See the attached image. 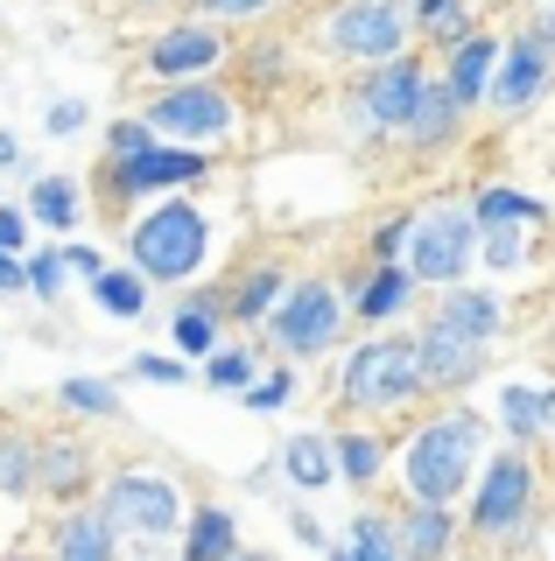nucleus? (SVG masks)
Returning <instances> with one entry per match:
<instances>
[{"label": "nucleus", "instance_id": "obj_6", "mask_svg": "<svg viewBox=\"0 0 555 561\" xmlns=\"http://www.w3.org/2000/svg\"><path fill=\"white\" fill-rule=\"evenodd\" d=\"M408 35H415V0H338L324 14V49L338 64H359V70L401 57Z\"/></svg>", "mask_w": 555, "mask_h": 561}, {"label": "nucleus", "instance_id": "obj_10", "mask_svg": "<svg viewBox=\"0 0 555 561\" xmlns=\"http://www.w3.org/2000/svg\"><path fill=\"white\" fill-rule=\"evenodd\" d=\"M212 175L197 148H183V140H155L141 162H106V210H127L141 190H190Z\"/></svg>", "mask_w": 555, "mask_h": 561}, {"label": "nucleus", "instance_id": "obj_25", "mask_svg": "<svg viewBox=\"0 0 555 561\" xmlns=\"http://www.w3.org/2000/svg\"><path fill=\"white\" fill-rule=\"evenodd\" d=\"M233 554H239V519H233V505H190V526H183L177 561H233Z\"/></svg>", "mask_w": 555, "mask_h": 561}, {"label": "nucleus", "instance_id": "obj_26", "mask_svg": "<svg viewBox=\"0 0 555 561\" xmlns=\"http://www.w3.org/2000/svg\"><path fill=\"white\" fill-rule=\"evenodd\" d=\"M36 456H43V435L0 421V499H36Z\"/></svg>", "mask_w": 555, "mask_h": 561}, {"label": "nucleus", "instance_id": "obj_19", "mask_svg": "<svg viewBox=\"0 0 555 561\" xmlns=\"http://www.w3.org/2000/svg\"><path fill=\"white\" fill-rule=\"evenodd\" d=\"M288 274L282 260H253V267H239L233 280H225V316H233V323H268L274 316V302H282L288 295Z\"/></svg>", "mask_w": 555, "mask_h": 561}, {"label": "nucleus", "instance_id": "obj_8", "mask_svg": "<svg viewBox=\"0 0 555 561\" xmlns=\"http://www.w3.org/2000/svg\"><path fill=\"white\" fill-rule=\"evenodd\" d=\"M141 119L162 140H183V148H197V140H233L239 127V99L225 92V84L212 78H197V84H162L148 105H141Z\"/></svg>", "mask_w": 555, "mask_h": 561}, {"label": "nucleus", "instance_id": "obj_31", "mask_svg": "<svg viewBox=\"0 0 555 561\" xmlns=\"http://www.w3.org/2000/svg\"><path fill=\"white\" fill-rule=\"evenodd\" d=\"M92 302L106 309V316H120V323H134V316L148 309V274L141 267H106L92 280Z\"/></svg>", "mask_w": 555, "mask_h": 561}, {"label": "nucleus", "instance_id": "obj_51", "mask_svg": "<svg viewBox=\"0 0 555 561\" xmlns=\"http://www.w3.org/2000/svg\"><path fill=\"white\" fill-rule=\"evenodd\" d=\"M233 561H274V554H253V548H239V554H233Z\"/></svg>", "mask_w": 555, "mask_h": 561}, {"label": "nucleus", "instance_id": "obj_12", "mask_svg": "<svg viewBox=\"0 0 555 561\" xmlns=\"http://www.w3.org/2000/svg\"><path fill=\"white\" fill-rule=\"evenodd\" d=\"M422 84H429V64L415 57V49L373 64L366 84H359V113H366V127L373 134H401L408 119H415V105H422Z\"/></svg>", "mask_w": 555, "mask_h": 561}, {"label": "nucleus", "instance_id": "obj_11", "mask_svg": "<svg viewBox=\"0 0 555 561\" xmlns=\"http://www.w3.org/2000/svg\"><path fill=\"white\" fill-rule=\"evenodd\" d=\"M415 351H422V393H472L485 379V365H492V344L450 330L443 316H429V323L415 330Z\"/></svg>", "mask_w": 555, "mask_h": 561}, {"label": "nucleus", "instance_id": "obj_32", "mask_svg": "<svg viewBox=\"0 0 555 561\" xmlns=\"http://www.w3.org/2000/svg\"><path fill=\"white\" fill-rule=\"evenodd\" d=\"M344 540H352V554H359V561H401V534H394V513H380V505L352 513Z\"/></svg>", "mask_w": 555, "mask_h": 561}, {"label": "nucleus", "instance_id": "obj_39", "mask_svg": "<svg viewBox=\"0 0 555 561\" xmlns=\"http://www.w3.org/2000/svg\"><path fill=\"white\" fill-rule=\"evenodd\" d=\"M408 225H415V210H394V218H380L373 260H408Z\"/></svg>", "mask_w": 555, "mask_h": 561}, {"label": "nucleus", "instance_id": "obj_21", "mask_svg": "<svg viewBox=\"0 0 555 561\" xmlns=\"http://www.w3.org/2000/svg\"><path fill=\"white\" fill-rule=\"evenodd\" d=\"M429 316H443L450 330H464V337H478V344H492L499 330H507V302H499L492 288H472V280L437 288V309H429Z\"/></svg>", "mask_w": 555, "mask_h": 561}, {"label": "nucleus", "instance_id": "obj_5", "mask_svg": "<svg viewBox=\"0 0 555 561\" xmlns=\"http://www.w3.org/2000/svg\"><path fill=\"white\" fill-rule=\"evenodd\" d=\"M472 260H478V218H472V204L443 197V204L415 210V225H408V267H415L422 288H457V280L472 274Z\"/></svg>", "mask_w": 555, "mask_h": 561}, {"label": "nucleus", "instance_id": "obj_27", "mask_svg": "<svg viewBox=\"0 0 555 561\" xmlns=\"http://www.w3.org/2000/svg\"><path fill=\"white\" fill-rule=\"evenodd\" d=\"M29 218L43 225V232H71L84 218V190L71 175H36V190H29Z\"/></svg>", "mask_w": 555, "mask_h": 561}, {"label": "nucleus", "instance_id": "obj_16", "mask_svg": "<svg viewBox=\"0 0 555 561\" xmlns=\"http://www.w3.org/2000/svg\"><path fill=\"white\" fill-rule=\"evenodd\" d=\"M49 561H120V526L106 505H71L49 526Z\"/></svg>", "mask_w": 555, "mask_h": 561}, {"label": "nucleus", "instance_id": "obj_24", "mask_svg": "<svg viewBox=\"0 0 555 561\" xmlns=\"http://www.w3.org/2000/svg\"><path fill=\"white\" fill-rule=\"evenodd\" d=\"M274 470H282L296 491H324V484H338V449H331V435H317V428H303V435H288V443H274Z\"/></svg>", "mask_w": 555, "mask_h": 561}, {"label": "nucleus", "instance_id": "obj_23", "mask_svg": "<svg viewBox=\"0 0 555 561\" xmlns=\"http://www.w3.org/2000/svg\"><path fill=\"white\" fill-rule=\"evenodd\" d=\"M499 428L513 443H542L555 428V386H534V379H507L499 386Z\"/></svg>", "mask_w": 555, "mask_h": 561}, {"label": "nucleus", "instance_id": "obj_34", "mask_svg": "<svg viewBox=\"0 0 555 561\" xmlns=\"http://www.w3.org/2000/svg\"><path fill=\"white\" fill-rule=\"evenodd\" d=\"M260 373H253V351L247 344H218L212 358H204V386H212V393H247Z\"/></svg>", "mask_w": 555, "mask_h": 561}, {"label": "nucleus", "instance_id": "obj_36", "mask_svg": "<svg viewBox=\"0 0 555 561\" xmlns=\"http://www.w3.org/2000/svg\"><path fill=\"white\" fill-rule=\"evenodd\" d=\"M155 140H162V134H155L141 113H127V119H113V127H106V162H141Z\"/></svg>", "mask_w": 555, "mask_h": 561}, {"label": "nucleus", "instance_id": "obj_52", "mask_svg": "<svg viewBox=\"0 0 555 561\" xmlns=\"http://www.w3.org/2000/svg\"><path fill=\"white\" fill-rule=\"evenodd\" d=\"M0 561H36V554H0Z\"/></svg>", "mask_w": 555, "mask_h": 561}, {"label": "nucleus", "instance_id": "obj_20", "mask_svg": "<svg viewBox=\"0 0 555 561\" xmlns=\"http://www.w3.org/2000/svg\"><path fill=\"white\" fill-rule=\"evenodd\" d=\"M499 49H507V43H492V35H464V43L457 49H443V84H450V92H457V105H464V113H472V105H485V92H492V70H499Z\"/></svg>", "mask_w": 555, "mask_h": 561}, {"label": "nucleus", "instance_id": "obj_3", "mask_svg": "<svg viewBox=\"0 0 555 561\" xmlns=\"http://www.w3.org/2000/svg\"><path fill=\"white\" fill-rule=\"evenodd\" d=\"M338 400L359 414H401L415 408L422 393V351H415V337H366L344 351L338 365Z\"/></svg>", "mask_w": 555, "mask_h": 561}, {"label": "nucleus", "instance_id": "obj_14", "mask_svg": "<svg viewBox=\"0 0 555 561\" xmlns=\"http://www.w3.org/2000/svg\"><path fill=\"white\" fill-rule=\"evenodd\" d=\"M162 84H197V78H212V70L225 64V35L218 28H162L148 43V57H141Z\"/></svg>", "mask_w": 555, "mask_h": 561}, {"label": "nucleus", "instance_id": "obj_13", "mask_svg": "<svg viewBox=\"0 0 555 561\" xmlns=\"http://www.w3.org/2000/svg\"><path fill=\"white\" fill-rule=\"evenodd\" d=\"M548 84H555V57H548L542 43H534L528 28H520L513 43L499 49V70H492V92H485V105H492V113H507V119H513V113H528V105L542 99Z\"/></svg>", "mask_w": 555, "mask_h": 561}, {"label": "nucleus", "instance_id": "obj_40", "mask_svg": "<svg viewBox=\"0 0 555 561\" xmlns=\"http://www.w3.org/2000/svg\"><path fill=\"white\" fill-rule=\"evenodd\" d=\"M127 373H134V379H148V386H183V379H190V365H183V358H155V351H148V358H134V365H127Z\"/></svg>", "mask_w": 555, "mask_h": 561}, {"label": "nucleus", "instance_id": "obj_48", "mask_svg": "<svg viewBox=\"0 0 555 561\" xmlns=\"http://www.w3.org/2000/svg\"><path fill=\"white\" fill-rule=\"evenodd\" d=\"M127 561H169V554H162V540H134V554H127Z\"/></svg>", "mask_w": 555, "mask_h": 561}, {"label": "nucleus", "instance_id": "obj_37", "mask_svg": "<svg viewBox=\"0 0 555 561\" xmlns=\"http://www.w3.org/2000/svg\"><path fill=\"white\" fill-rule=\"evenodd\" d=\"M303 393V379H296V365H282V373H268V379H253L247 386V393H239V400H247V408L253 414H274V408H288V400H296Z\"/></svg>", "mask_w": 555, "mask_h": 561}, {"label": "nucleus", "instance_id": "obj_9", "mask_svg": "<svg viewBox=\"0 0 555 561\" xmlns=\"http://www.w3.org/2000/svg\"><path fill=\"white\" fill-rule=\"evenodd\" d=\"M338 330H344V302H338L331 280H317V274H296L288 295L268 316V337L282 344L288 358H324V351L338 344Z\"/></svg>", "mask_w": 555, "mask_h": 561}, {"label": "nucleus", "instance_id": "obj_50", "mask_svg": "<svg viewBox=\"0 0 555 561\" xmlns=\"http://www.w3.org/2000/svg\"><path fill=\"white\" fill-rule=\"evenodd\" d=\"M324 561H359V554H352V540H331V548H324Z\"/></svg>", "mask_w": 555, "mask_h": 561}, {"label": "nucleus", "instance_id": "obj_29", "mask_svg": "<svg viewBox=\"0 0 555 561\" xmlns=\"http://www.w3.org/2000/svg\"><path fill=\"white\" fill-rule=\"evenodd\" d=\"M331 449H338V478L344 484H373L380 470H387V443H380L373 428H338Z\"/></svg>", "mask_w": 555, "mask_h": 561}, {"label": "nucleus", "instance_id": "obj_49", "mask_svg": "<svg viewBox=\"0 0 555 561\" xmlns=\"http://www.w3.org/2000/svg\"><path fill=\"white\" fill-rule=\"evenodd\" d=\"M0 162H8V169H14V162H22V140H14L8 127H0Z\"/></svg>", "mask_w": 555, "mask_h": 561}, {"label": "nucleus", "instance_id": "obj_44", "mask_svg": "<svg viewBox=\"0 0 555 561\" xmlns=\"http://www.w3.org/2000/svg\"><path fill=\"white\" fill-rule=\"evenodd\" d=\"M64 267H71L78 280H99V274H106V253H99V245H71V239H64Z\"/></svg>", "mask_w": 555, "mask_h": 561}, {"label": "nucleus", "instance_id": "obj_15", "mask_svg": "<svg viewBox=\"0 0 555 561\" xmlns=\"http://www.w3.org/2000/svg\"><path fill=\"white\" fill-rule=\"evenodd\" d=\"M92 484H99L92 443H78V435H43V456H36V499L78 505Z\"/></svg>", "mask_w": 555, "mask_h": 561}, {"label": "nucleus", "instance_id": "obj_33", "mask_svg": "<svg viewBox=\"0 0 555 561\" xmlns=\"http://www.w3.org/2000/svg\"><path fill=\"white\" fill-rule=\"evenodd\" d=\"M57 400H64V414H92V421H120V414H127L120 386H106V379H64Z\"/></svg>", "mask_w": 555, "mask_h": 561}, {"label": "nucleus", "instance_id": "obj_43", "mask_svg": "<svg viewBox=\"0 0 555 561\" xmlns=\"http://www.w3.org/2000/svg\"><path fill=\"white\" fill-rule=\"evenodd\" d=\"M29 225H36V218H29V210L0 204V253H22V245H29Z\"/></svg>", "mask_w": 555, "mask_h": 561}, {"label": "nucleus", "instance_id": "obj_28", "mask_svg": "<svg viewBox=\"0 0 555 561\" xmlns=\"http://www.w3.org/2000/svg\"><path fill=\"white\" fill-rule=\"evenodd\" d=\"M472 218L478 225H548V204L528 197V190H513V183H485L472 197Z\"/></svg>", "mask_w": 555, "mask_h": 561}, {"label": "nucleus", "instance_id": "obj_18", "mask_svg": "<svg viewBox=\"0 0 555 561\" xmlns=\"http://www.w3.org/2000/svg\"><path fill=\"white\" fill-rule=\"evenodd\" d=\"M457 127H464L457 92H450L443 78H429V84H422V105H415V119L401 127V148H408V154H443L450 140H457Z\"/></svg>", "mask_w": 555, "mask_h": 561}, {"label": "nucleus", "instance_id": "obj_47", "mask_svg": "<svg viewBox=\"0 0 555 561\" xmlns=\"http://www.w3.org/2000/svg\"><path fill=\"white\" fill-rule=\"evenodd\" d=\"M29 288V260L22 253H0V295H22Z\"/></svg>", "mask_w": 555, "mask_h": 561}, {"label": "nucleus", "instance_id": "obj_46", "mask_svg": "<svg viewBox=\"0 0 555 561\" xmlns=\"http://www.w3.org/2000/svg\"><path fill=\"white\" fill-rule=\"evenodd\" d=\"M288 534H296L303 548H331V540H324V526H317V513H303V505H288Z\"/></svg>", "mask_w": 555, "mask_h": 561}, {"label": "nucleus", "instance_id": "obj_7", "mask_svg": "<svg viewBox=\"0 0 555 561\" xmlns=\"http://www.w3.org/2000/svg\"><path fill=\"white\" fill-rule=\"evenodd\" d=\"M99 505H106V519L120 526V540H177L190 526V499L162 470H113V478L99 484Z\"/></svg>", "mask_w": 555, "mask_h": 561}, {"label": "nucleus", "instance_id": "obj_45", "mask_svg": "<svg viewBox=\"0 0 555 561\" xmlns=\"http://www.w3.org/2000/svg\"><path fill=\"white\" fill-rule=\"evenodd\" d=\"M528 35L555 57V0H534V14H528Z\"/></svg>", "mask_w": 555, "mask_h": 561}, {"label": "nucleus", "instance_id": "obj_22", "mask_svg": "<svg viewBox=\"0 0 555 561\" xmlns=\"http://www.w3.org/2000/svg\"><path fill=\"white\" fill-rule=\"evenodd\" d=\"M415 288H422V280H415L408 260H380V267L352 288V316L359 323H394V316L415 302Z\"/></svg>", "mask_w": 555, "mask_h": 561}, {"label": "nucleus", "instance_id": "obj_1", "mask_svg": "<svg viewBox=\"0 0 555 561\" xmlns=\"http://www.w3.org/2000/svg\"><path fill=\"white\" fill-rule=\"evenodd\" d=\"M478 470H485V414H472V408L429 414L422 428L401 443V484H408V499L457 505L464 491L478 484Z\"/></svg>", "mask_w": 555, "mask_h": 561}, {"label": "nucleus", "instance_id": "obj_2", "mask_svg": "<svg viewBox=\"0 0 555 561\" xmlns=\"http://www.w3.org/2000/svg\"><path fill=\"white\" fill-rule=\"evenodd\" d=\"M127 253L148 280H169V288H177V280H197L204 253H212V218L169 190L155 210H141V218L127 225Z\"/></svg>", "mask_w": 555, "mask_h": 561}, {"label": "nucleus", "instance_id": "obj_30", "mask_svg": "<svg viewBox=\"0 0 555 561\" xmlns=\"http://www.w3.org/2000/svg\"><path fill=\"white\" fill-rule=\"evenodd\" d=\"M415 28L437 49H457L464 35H478V14H472V0H415Z\"/></svg>", "mask_w": 555, "mask_h": 561}, {"label": "nucleus", "instance_id": "obj_4", "mask_svg": "<svg viewBox=\"0 0 555 561\" xmlns=\"http://www.w3.org/2000/svg\"><path fill=\"white\" fill-rule=\"evenodd\" d=\"M534 499H542V478H534V456L528 443L513 449H492L472 484V513H464V526H472L478 540H520L534 519Z\"/></svg>", "mask_w": 555, "mask_h": 561}, {"label": "nucleus", "instance_id": "obj_38", "mask_svg": "<svg viewBox=\"0 0 555 561\" xmlns=\"http://www.w3.org/2000/svg\"><path fill=\"white\" fill-rule=\"evenodd\" d=\"M64 245H36V253H29V295H43V302H57L64 295Z\"/></svg>", "mask_w": 555, "mask_h": 561}, {"label": "nucleus", "instance_id": "obj_17", "mask_svg": "<svg viewBox=\"0 0 555 561\" xmlns=\"http://www.w3.org/2000/svg\"><path fill=\"white\" fill-rule=\"evenodd\" d=\"M394 534H401V561H450V548H457V513L429 505V499H408V505H394Z\"/></svg>", "mask_w": 555, "mask_h": 561}, {"label": "nucleus", "instance_id": "obj_35", "mask_svg": "<svg viewBox=\"0 0 555 561\" xmlns=\"http://www.w3.org/2000/svg\"><path fill=\"white\" fill-rule=\"evenodd\" d=\"M478 260L492 274H513L528 260V225H478Z\"/></svg>", "mask_w": 555, "mask_h": 561}, {"label": "nucleus", "instance_id": "obj_41", "mask_svg": "<svg viewBox=\"0 0 555 561\" xmlns=\"http://www.w3.org/2000/svg\"><path fill=\"white\" fill-rule=\"evenodd\" d=\"M212 22H260L268 8H282V0H197Z\"/></svg>", "mask_w": 555, "mask_h": 561}, {"label": "nucleus", "instance_id": "obj_42", "mask_svg": "<svg viewBox=\"0 0 555 561\" xmlns=\"http://www.w3.org/2000/svg\"><path fill=\"white\" fill-rule=\"evenodd\" d=\"M84 113H92V105H84V99H57V105H49V113H43V127L64 140V134H78V127H84Z\"/></svg>", "mask_w": 555, "mask_h": 561}]
</instances>
